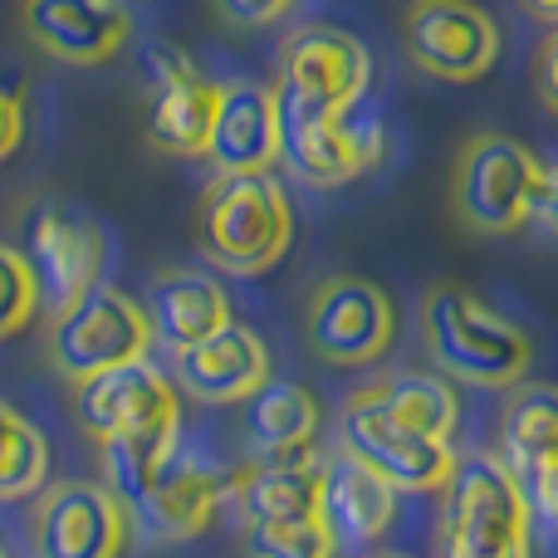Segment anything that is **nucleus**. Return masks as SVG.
<instances>
[{"label": "nucleus", "instance_id": "obj_1", "mask_svg": "<svg viewBox=\"0 0 558 558\" xmlns=\"http://www.w3.org/2000/svg\"><path fill=\"white\" fill-rule=\"evenodd\" d=\"M74 416L104 456V485L133 510L157 465L182 441V402L167 373L153 363H128L74 383Z\"/></svg>", "mask_w": 558, "mask_h": 558}, {"label": "nucleus", "instance_id": "obj_2", "mask_svg": "<svg viewBox=\"0 0 558 558\" xmlns=\"http://www.w3.org/2000/svg\"><path fill=\"white\" fill-rule=\"evenodd\" d=\"M422 338L446 383L510 392L534 363V338L510 314L456 279H436L422 294Z\"/></svg>", "mask_w": 558, "mask_h": 558}, {"label": "nucleus", "instance_id": "obj_3", "mask_svg": "<svg viewBox=\"0 0 558 558\" xmlns=\"http://www.w3.org/2000/svg\"><path fill=\"white\" fill-rule=\"evenodd\" d=\"M192 235L202 260L226 275H265L294 245V206L270 172L211 177L192 216Z\"/></svg>", "mask_w": 558, "mask_h": 558}, {"label": "nucleus", "instance_id": "obj_4", "mask_svg": "<svg viewBox=\"0 0 558 558\" xmlns=\"http://www.w3.org/2000/svg\"><path fill=\"white\" fill-rule=\"evenodd\" d=\"M441 495V558H534V514L524 485L495 451L456 461Z\"/></svg>", "mask_w": 558, "mask_h": 558}, {"label": "nucleus", "instance_id": "obj_5", "mask_svg": "<svg viewBox=\"0 0 558 558\" xmlns=\"http://www.w3.org/2000/svg\"><path fill=\"white\" fill-rule=\"evenodd\" d=\"M373 84V59L363 39L338 25H299L279 45V113L284 123H324V118H348L367 98Z\"/></svg>", "mask_w": 558, "mask_h": 558}, {"label": "nucleus", "instance_id": "obj_6", "mask_svg": "<svg viewBox=\"0 0 558 558\" xmlns=\"http://www.w3.org/2000/svg\"><path fill=\"white\" fill-rule=\"evenodd\" d=\"M544 186V162L530 143L510 133H475L461 143L451 167V206L465 231L514 235L534 221Z\"/></svg>", "mask_w": 558, "mask_h": 558}, {"label": "nucleus", "instance_id": "obj_7", "mask_svg": "<svg viewBox=\"0 0 558 558\" xmlns=\"http://www.w3.org/2000/svg\"><path fill=\"white\" fill-rule=\"evenodd\" d=\"M147 348H153V324H147L143 299L118 284H94L84 299L49 318V363L69 387L143 363Z\"/></svg>", "mask_w": 558, "mask_h": 558}, {"label": "nucleus", "instance_id": "obj_8", "mask_svg": "<svg viewBox=\"0 0 558 558\" xmlns=\"http://www.w3.org/2000/svg\"><path fill=\"white\" fill-rule=\"evenodd\" d=\"M397 338V308L363 275H328L304 299V343L328 367H373Z\"/></svg>", "mask_w": 558, "mask_h": 558}, {"label": "nucleus", "instance_id": "obj_9", "mask_svg": "<svg viewBox=\"0 0 558 558\" xmlns=\"http://www.w3.org/2000/svg\"><path fill=\"white\" fill-rule=\"evenodd\" d=\"M133 514L104 481H49L29 505L35 558H123Z\"/></svg>", "mask_w": 558, "mask_h": 558}, {"label": "nucleus", "instance_id": "obj_10", "mask_svg": "<svg viewBox=\"0 0 558 558\" xmlns=\"http://www.w3.org/2000/svg\"><path fill=\"white\" fill-rule=\"evenodd\" d=\"M500 25L475 0H412L402 10V49L426 78L475 84L500 64Z\"/></svg>", "mask_w": 558, "mask_h": 558}, {"label": "nucleus", "instance_id": "obj_11", "mask_svg": "<svg viewBox=\"0 0 558 558\" xmlns=\"http://www.w3.org/2000/svg\"><path fill=\"white\" fill-rule=\"evenodd\" d=\"M338 451L363 461L373 475H383L397 495H441L456 475V461H461L451 446L422 441L397 422H387L363 392H353L338 412Z\"/></svg>", "mask_w": 558, "mask_h": 558}, {"label": "nucleus", "instance_id": "obj_12", "mask_svg": "<svg viewBox=\"0 0 558 558\" xmlns=\"http://www.w3.org/2000/svg\"><path fill=\"white\" fill-rule=\"evenodd\" d=\"M221 88L206 78L177 45L147 49V143L162 157H206L211 153Z\"/></svg>", "mask_w": 558, "mask_h": 558}, {"label": "nucleus", "instance_id": "obj_13", "mask_svg": "<svg viewBox=\"0 0 558 558\" xmlns=\"http://www.w3.org/2000/svg\"><path fill=\"white\" fill-rule=\"evenodd\" d=\"M25 260L35 270L39 284V304L69 308L74 299H84L94 284H104V265H108V241L88 216L64 211V206H39L29 216V241H25Z\"/></svg>", "mask_w": 558, "mask_h": 558}, {"label": "nucleus", "instance_id": "obj_14", "mask_svg": "<svg viewBox=\"0 0 558 558\" xmlns=\"http://www.w3.org/2000/svg\"><path fill=\"white\" fill-rule=\"evenodd\" d=\"M226 495H235V471H221V465L202 461V456L172 451L162 465H157L153 481H147L143 500H137L128 514H133L153 539L186 544V539L211 530V520L221 514Z\"/></svg>", "mask_w": 558, "mask_h": 558}, {"label": "nucleus", "instance_id": "obj_15", "mask_svg": "<svg viewBox=\"0 0 558 558\" xmlns=\"http://www.w3.org/2000/svg\"><path fill=\"white\" fill-rule=\"evenodd\" d=\"M20 25L29 45L74 69L108 64L133 39V15L118 0H20Z\"/></svg>", "mask_w": 558, "mask_h": 558}, {"label": "nucleus", "instance_id": "obj_16", "mask_svg": "<svg viewBox=\"0 0 558 558\" xmlns=\"http://www.w3.org/2000/svg\"><path fill=\"white\" fill-rule=\"evenodd\" d=\"M387 153V137L377 118H324V123H284V153L279 162L289 167V177L314 192L328 186H348L357 177H367Z\"/></svg>", "mask_w": 558, "mask_h": 558}, {"label": "nucleus", "instance_id": "obj_17", "mask_svg": "<svg viewBox=\"0 0 558 558\" xmlns=\"http://www.w3.org/2000/svg\"><path fill=\"white\" fill-rule=\"evenodd\" d=\"M172 377L186 397L206 407H235L251 402L265 383H270V348L255 328L226 324L206 343L172 353Z\"/></svg>", "mask_w": 558, "mask_h": 558}, {"label": "nucleus", "instance_id": "obj_18", "mask_svg": "<svg viewBox=\"0 0 558 558\" xmlns=\"http://www.w3.org/2000/svg\"><path fill=\"white\" fill-rule=\"evenodd\" d=\"M284 153V113H279L275 84L235 78L221 88V113L211 133V167L216 177H255L270 172Z\"/></svg>", "mask_w": 558, "mask_h": 558}, {"label": "nucleus", "instance_id": "obj_19", "mask_svg": "<svg viewBox=\"0 0 558 558\" xmlns=\"http://www.w3.org/2000/svg\"><path fill=\"white\" fill-rule=\"evenodd\" d=\"M235 500H241L245 530L314 524L324 520V461L314 451L251 461L245 471H235Z\"/></svg>", "mask_w": 558, "mask_h": 558}, {"label": "nucleus", "instance_id": "obj_20", "mask_svg": "<svg viewBox=\"0 0 558 558\" xmlns=\"http://www.w3.org/2000/svg\"><path fill=\"white\" fill-rule=\"evenodd\" d=\"M143 308H147V324H153V338H162L172 353L206 343V338L221 333L226 324H235L231 299L216 284V275L177 270V265L153 275V284H147V294H143Z\"/></svg>", "mask_w": 558, "mask_h": 558}, {"label": "nucleus", "instance_id": "obj_21", "mask_svg": "<svg viewBox=\"0 0 558 558\" xmlns=\"http://www.w3.org/2000/svg\"><path fill=\"white\" fill-rule=\"evenodd\" d=\"M397 520V490L373 475L363 461L338 451L324 461V524L333 530L338 544H363L373 549Z\"/></svg>", "mask_w": 558, "mask_h": 558}, {"label": "nucleus", "instance_id": "obj_22", "mask_svg": "<svg viewBox=\"0 0 558 558\" xmlns=\"http://www.w3.org/2000/svg\"><path fill=\"white\" fill-rule=\"evenodd\" d=\"M318 426H324V402L304 383H289V377H270L245 402V446H251L255 461L314 451Z\"/></svg>", "mask_w": 558, "mask_h": 558}, {"label": "nucleus", "instance_id": "obj_23", "mask_svg": "<svg viewBox=\"0 0 558 558\" xmlns=\"http://www.w3.org/2000/svg\"><path fill=\"white\" fill-rule=\"evenodd\" d=\"M387 422H397L402 432L422 436V441L451 446L456 426H461V397L446 377L432 373H387L373 377L367 387H357Z\"/></svg>", "mask_w": 558, "mask_h": 558}, {"label": "nucleus", "instance_id": "obj_24", "mask_svg": "<svg viewBox=\"0 0 558 558\" xmlns=\"http://www.w3.org/2000/svg\"><path fill=\"white\" fill-rule=\"evenodd\" d=\"M500 456L514 475L558 461V387L554 383H520L510 387L500 412Z\"/></svg>", "mask_w": 558, "mask_h": 558}, {"label": "nucleus", "instance_id": "obj_25", "mask_svg": "<svg viewBox=\"0 0 558 558\" xmlns=\"http://www.w3.org/2000/svg\"><path fill=\"white\" fill-rule=\"evenodd\" d=\"M49 485V441L29 416L0 397V500L39 495Z\"/></svg>", "mask_w": 558, "mask_h": 558}, {"label": "nucleus", "instance_id": "obj_26", "mask_svg": "<svg viewBox=\"0 0 558 558\" xmlns=\"http://www.w3.org/2000/svg\"><path fill=\"white\" fill-rule=\"evenodd\" d=\"M39 314V284L20 245L0 241V343L20 338Z\"/></svg>", "mask_w": 558, "mask_h": 558}, {"label": "nucleus", "instance_id": "obj_27", "mask_svg": "<svg viewBox=\"0 0 558 558\" xmlns=\"http://www.w3.org/2000/svg\"><path fill=\"white\" fill-rule=\"evenodd\" d=\"M245 558H338V539L324 520L245 530Z\"/></svg>", "mask_w": 558, "mask_h": 558}, {"label": "nucleus", "instance_id": "obj_28", "mask_svg": "<svg viewBox=\"0 0 558 558\" xmlns=\"http://www.w3.org/2000/svg\"><path fill=\"white\" fill-rule=\"evenodd\" d=\"M520 485H524V500H530V514L544 530L558 534V461H544V465H534V471H524Z\"/></svg>", "mask_w": 558, "mask_h": 558}, {"label": "nucleus", "instance_id": "obj_29", "mask_svg": "<svg viewBox=\"0 0 558 558\" xmlns=\"http://www.w3.org/2000/svg\"><path fill=\"white\" fill-rule=\"evenodd\" d=\"M216 10L241 29H260V25L284 20L289 10H294V0H216Z\"/></svg>", "mask_w": 558, "mask_h": 558}, {"label": "nucleus", "instance_id": "obj_30", "mask_svg": "<svg viewBox=\"0 0 558 558\" xmlns=\"http://www.w3.org/2000/svg\"><path fill=\"white\" fill-rule=\"evenodd\" d=\"M534 94H539V104L558 113V25L544 35V45L534 49Z\"/></svg>", "mask_w": 558, "mask_h": 558}, {"label": "nucleus", "instance_id": "obj_31", "mask_svg": "<svg viewBox=\"0 0 558 558\" xmlns=\"http://www.w3.org/2000/svg\"><path fill=\"white\" fill-rule=\"evenodd\" d=\"M20 143H25V94L0 84V162L15 157Z\"/></svg>", "mask_w": 558, "mask_h": 558}, {"label": "nucleus", "instance_id": "obj_32", "mask_svg": "<svg viewBox=\"0 0 558 558\" xmlns=\"http://www.w3.org/2000/svg\"><path fill=\"white\" fill-rule=\"evenodd\" d=\"M534 221L558 241V167H544V186H539V206H534Z\"/></svg>", "mask_w": 558, "mask_h": 558}, {"label": "nucleus", "instance_id": "obj_33", "mask_svg": "<svg viewBox=\"0 0 558 558\" xmlns=\"http://www.w3.org/2000/svg\"><path fill=\"white\" fill-rule=\"evenodd\" d=\"M524 10H530L534 20H544V25H558V0H520Z\"/></svg>", "mask_w": 558, "mask_h": 558}, {"label": "nucleus", "instance_id": "obj_34", "mask_svg": "<svg viewBox=\"0 0 558 558\" xmlns=\"http://www.w3.org/2000/svg\"><path fill=\"white\" fill-rule=\"evenodd\" d=\"M367 558H412V554H367Z\"/></svg>", "mask_w": 558, "mask_h": 558}, {"label": "nucleus", "instance_id": "obj_35", "mask_svg": "<svg viewBox=\"0 0 558 558\" xmlns=\"http://www.w3.org/2000/svg\"><path fill=\"white\" fill-rule=\"evenodd\" d=\"M0 558H5V549H0Z\"/></svg>", "mask_w": 558, "mask_h": 558}, {"label": "nucleus", "instance_id": "obj_36", "mask_svg": "<svg viewBox=\"0 0 558 558\" xmlns=\"http://www.w3.org/2000/svg\"><path fill=\"white\" fill-rule=\"evenodd\" d=\"M118 5H123V0H118Z\"/></svg>", "mask_w": 558, "mask_h": 558}]
</instances>
